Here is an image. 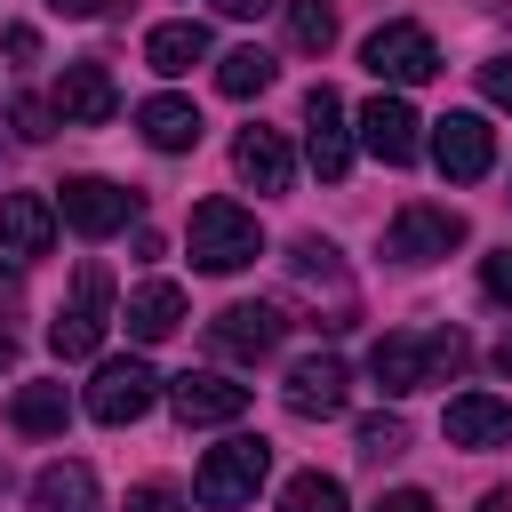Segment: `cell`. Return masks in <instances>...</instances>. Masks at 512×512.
Returning <instances> with one entry per match:
<instances>
[{
    "label": "cell",
    "instance_id": "obj_1",
    "mask_svg": "<svg viewBox=\"0 0 512 512\" xmlns=\"http://www.w3.org/2000/svg\"><path fill=\"white\" fill-rule=\"evenodd\" d=\"M464 360H472L464 328H392V336L368 344V376H376V392H392V400H408V392H424V384H448Z\"/></svg>",
    "mask_w": 512,
    "mask_h": 512
},
{
    "label": "cell",
    "instance_id": "obj_2",
    "mask_svg": "<svg viewBox=\"0 0 512 512\" xmlns=\"http://www.w3.org/2000/svg\"><path fill=\"white\" fill-rule=\"evenodd\" d=\"M184 248H192L200 272H240V264L264 256V232H256V216L240 200H200L192 224H184Z\"/></svg>",
    "mask_w": 512,
    "mask_h": 512
},
{
    "label": "cell",
    "instance_id": "obj_3",
    "mask_svg": "<svg viewBox=\"0 0 512 512\" xmlns=\"http://www.w3.org/2000/svg\"><path fill=\"white\" fill-rule=\"evenodd\" d=\"M104 328H112V272L80 264L72 272V304H56V320H48V344H56V360H96Z\"/></svg>",
    "mask_w": 512,
    "mask_h": 512
},
{
    "label": "cell",
    "instance_id": "obj_4",
    "mask_svg": "<svg viewBox=\"0 0 512 512\" xmlns=\"http://www.w3.org/2000/svg\"><path fill=\"white\" fill-rule=\"evenodd\" d=\"M264 472H272V448H264L256 432H232L224 448H208V456H200V472H192V496H200L208 512H240V504L264 488Z\"/></svg>",
    "mask_w": 512,
    "mask_h": 512
},
{
    "label": "cell",
    "instance_id": "obj_5",
    "mask_svg": "<svg viewBox=\"0 0 512 512\" xmlns=\"http://www.w3.org/2000/svg\"><path fill=\"white\" fill-rule=\"evenodd\" d=\"M56 224H72L80 240H112L120 224H136V192L112 176H64L56 184Z\"/></svg>",
    "mask_w": 512,
    "mask_h": 512
},
{
    "label": "cell",
    "instance_id": "obj_6",
    "mask_svg": "<svg viewBox=\"0 0 512 512\" xmlns=\"http://www.w3.org/2000/svg\"><path fill=\"white\" fill-rule=\"evenodd\" d=\"M360 64L384 80V88H416V80H432L440 72V48H432V32L424 24H376L368 40H360Z\"/></svg>",
    "mask_w": 512,
    "mask_h": 512
},
{
    "label": "cell",
    "instance_id": "obj_7",
    "mask_svg": "<svg viewBox=\"0 0 512 512\" xmlns=\"http://www.w3.org/2000/svg\"><path fill=\"white\" fill-rule=\"evenodd\" d=\"M448 248H464V216H456V208L408 200V208L384 224V256H392V264H440Z\"/></svg>",
    "mask_w": 512,
    "mask_h": 512
},
{
    "label": "cell",
    "instance_id": "obj_8",
    "mask_svg": "<svg viewBox=\"0 0 512 512\" xmlns=\"http://www.w3.org/2000/svg\"><path fill=\"white\" fill-rule=\"evenodd\" d=\"M432 168H440L448 184H480V176L496 168V128H488L480 112H448V120H432Z\"/></svg>",
    "mask_w": 512,
    "mask_h": 512
},
{
    "label": "cell",
    "instance_id": "obj_9",
    "mask_svg": "<svg viewBox=\"0 0 512 512\" xmlns=\"http://www.w3.org/2000/svg\"><path fill=\"white\" fill-rule=\"evenodd\" d=\"M280 400H288V416H304V424H328V416H344V400H352V368H344L336 352H304V360L288 368Z\"/></svg>",
    "mask_w": 512,
    "mask_h": 512
},
{
    "label": "cell",
    "instance_id": "obj_10",
    "mask_svg": "<svg viewBox=\"0 0 512 512\" xmlns=\"http://www.w3.org/2000/svg\"><path fill=\"white\" fill-rule=\"evenodd\" d=\"M160 400V376H152V360H104L96 376H88V416L96 424H136L144 408Z\"/></svg>",
    "mask_w": 512,
    "mask_h": 512
},
{
    "label": "cell",
    "instance_id": "obj_11",
    "mask_svg": "<svg viewBox=\"0 0 512 512\" xmlns=\"http://www.w3.org/2000/svg\"><path fill=\"white\" fill-rule=\"evenodd\" d=\"M280 336H288L280 304H224V312L208 320V344H216L224 360H240V368L272 360V352H280Z\"/></svg>",
    "mask_w": 512,
    "mask_h": 512
},
{
    "label": "cell",
    "instance_id": "obj_12",
    "mask_svg": "<svg viewBox=\"0 0 512 512\" xmlns=\"http://www.w3.org/2000/svg\"><path fill=\"white\" fill-rule=\"evenodd\" d=\"M304 160L320 168V184H344V168H352V128H344V96L320 80L312 96H304Z\"/></svg>",
    "mask_w": 512,
    "mask_h": 512
},
{
    "label": "cell",
    "instance_id": "obj_13",
    "mask_svg": "<svg viewBox=\"0 0 512 512\" xmlns=\"http://www.w3.org/2000/svg\"><path fill=\"white\" fill-rule=\"evenodd\" d=\"M168 408H176V424H240L248 416V384H232L216 368H184L168 384Z\"/></svg>",
    "mask_w": 512,
    "mask_h": 512
},
{
    "label": "cell",
    "instance_id": "obj_14",
    "mask_svg": "<svg viewBox=\"0 0 512 512\" xmlns=\"http://www.w3.org/2000/svg\"><path fill=\"white\" fill-rule=\"evenodd\" d=\"M112 112H120V88H112V72L96 56H80V64L56 72V120L64 128H104Z\"/></svg>",
    "mask_w": 512,
    "mask_h": 512
},
{
    "label": "cell",
    "instance_id": "obj_15",
    "mask_svg": "<svg viewBox=\"0 0 512 512\" xmlns=\"http://www.w3.org/2000/svg\"><path fill=\"white\" fill-rule=\"evenodd\" d=\"M416 128H424V120H416V112H408L392 88H376V96L360 104V144H368L384 168H408V160L424 152V136H416Z\"/></svg>",
    "mask_w": 512,
    "mask_h": 512
},
{
    "label": "cell",
    "instance_id": "obj_16",
    "mask_svg": "<svg viewBox=\"0 0 512 512\" xmlns=\"http://www.w3.org/2000/svg\"><path fill=\"white\" fill-rule=\"evenodd\" d=\"M448 448H512V400L496 392H456L448 416H440Z\"/></svg>",
    "mask_w": 512,
    "mask_h": 512
},
{
    "label": "cell",
    "instance_id": "obj_17",
    "mask_svg": "<svg viewBox=\"0 0 512 512\" xmlns=\"http://www.w3.org/2000/svg\"><path fill=\"white\" fill-rule=\"evenodd\" d=\"M56 248V200L40 192H0V256H48Z\"/></svg>",
    "mask_w": 512,
    "mask_h": 512
},
{
    "label": "cell",
    "instance_id": "obj_18",
    "mask_svg": "<svg viewBox=\"0 0 512 512\" xmlns=\"http://www.w3.org/2000/svg\"><path fill=\"white\" fill-rule=\"evenodd\" d=\"M232 168H240V184H248V192H288L296 152H288V136H280V128H240V136H232Z\"/></svg>",
    "mask_w": 512,
    "mask_h": 512
},
{
    "label": "cell",
    "instance_id": "obj_19",
    "mask_svg": "<svg viewBox=\"0 0 512 512\" xmlns=\"http://www.w3.org/2000/svg\"><path fill=\"white\" fill-rule=\"evenodd\" d=\"M208 24H192V16H176V24H152L144 32V64L160 72V80H176V72H192V64H208Z\"/></svg>",
    "mask_w": 512,
    "mask_h": 512
},
{
    "label": "cell",
    "instance_id": "obj_20",
    "mask_svg": "<svg viewBox=\"0 0 512 512\" xmlns=\"http://www.w3.org/2000/svg\"><path fill=\"white\" fill-rule=\"evenodd\" d=\"M136 128H144L152 152H192L200 144V104L192 96H144L136 104Z\"/></svg>",
    "mask_w": 512,
    "mask_h": 512
},
{
    "label": "cell",
    "instance_id": "obj_21",
    "mask_svg": "<svg viewBox=\"0 0 512 512\" xmlns=\"http://www.w3.org/2000/svg\"><path fill=\"white\" fill-rule=\"evenodd\" d=\"M104 496H96V472L80 464V456H56V464H40V480H32V512H96Z\"/></svg>",
    "mask_w": 512,
    "mask_h": 512
},
{
    "label": "cell",
    "instance_id": "obj_22",
    "mask_svg": "<svg viewBox=\"0 0 512 512\" xmlns=\"http://www.w3.org/2000/svg\"><path fill=\"white\" fill-rule=\"evenodd\" d=\"M120 320H128V336H136V344H160V336H176V328H184V288H176V280H144V288L128 296V312H120Z\"/></svg>",
    "mask_w": 512,
    "mask_h": 512
},
{
    "label": "cell",
    "instance_id": "obj_23",
    "mask_svg": "<svg viewBox=\"0 0 512 512\" xmlns=\"http://www.w3.org/2000/svg\"><path fill=\"white\" fill-rule=\"evenodd\" d=\"M8 424H16L24 440H48V432H64V424H72V400H64V384H24V392L8 400Z\"/></svg>",
    "mask_w": 512,
    "mask_h": 512
},
{
    "label": "cell",
    "instance_id": "obj_24",
    "mask_svg": "<svg viewBox=\"0 0 512 512\" xmlns=\"http://www.w3.org/2000/svg\"><path fill=\"white\" fill-rule=\"evenodd\" d=\"M272 72H280V64H272L264 48H232V56H216V88H224V96H264Z\"/></svg>",
    "mask_w": 512,
    "mask_h": 512
},
{
    "label": "cell",
    "instance_id": "obj_25",
    "mask_svg": "<svg viewBox=\"0 0 512 512\" xmlns=\"http://www.w3.org/2000/svg\"><path fill=\"white\" fill-rule=\"evenodd\" d=\"M280 512H352V504H344V480L336 472H296L280 488Z\"/></svg>",
    "mask_w": 512,
    "mask_h": 512
},
{
    "label": "cell",
    "instance_id": "obj_26",
    "mask_svg": "<svg viewBox=\"0 0 512 512\" xmlns=\"http://www.w3.org/2000/svg\"><path fill=\"white\" fill-rule=\"evenodd\" d=\"M288 40H296L304 56H320V48L336 40V8H328V0H288Z\"/></svg>",
    "mask_w": 512,
    "mask_h": 512
},
{
    "label": "cell",
    "instance_id": "obj_27",
    "mask_svg": "<svg viewBox=\"0 0 512 512\" xmlns=\"http://www.w3.org/2000/svg\"><path fill=\"white\" fill-rule=\"evenodd\" d=\"M400 448H408V424L400 416H360V456L368 464H392Z\"/></svg>",
    "mask_w": 512,
    "mask_h": 512
},
{
    "label": "cell",
    "instance_id": "obj_28",
    "mask_svg": "<svg viewBox=\"0 0 512 512\" xmlns=\"http://www.w3.org/2000/svg\"><path fill=\"white\" fill-rule=\"evenodd\" d=\"M288 264H296V280H312V288L328 280V288H336V248H328V240H312V232H304V240L288 248Z\"/></svg>",
    "mask_w": 512,
    "mask_h": 512
},
{
    "label": "cell",
    "instance_id": "obj_29",
    "mask_svg": "<svg viewBox=\"0 0 512 512\" xmlns=\"http://www.w3.org/2000/svg\"><path fill=\"white\" fill-rule=\"evenodd\" d=\"M8 128H16L24 144H40V136H56V104H40V96H16V104H8Z\"/></svg>",
    "mask_w": 512,
    "mask_h": 512
},
{
    "label": "cell",
    "instance_id": "obj_30",
    "mask_svg": "<svg viewBox=\"0 0 512 512\" xmlns=\"http://www.w3.org/2000/svg\"><path fill=\"white\" fill-rule=\"evenodd\" d=\"M480 288H488L496 304H512V248H496V256H480Z\"/></svg>",
    "mask_w": 512,
    "mask_h": 512
},
{
    "label": "cell",
    "instance_id": "obj_31",
    "mask_svg": "<svg viewBox=\"0 0 512 512\" xmlns=\"http://www.w3.org/2000/svg\"><path fill=\"white\" fill-rule=\"evenodd\" d=\"M480 96L512 112V56H488V64H480Z\"/></svg>",
    "mask_w": 512,
    "mask_h": 512
},
{
    "label": "cell",
    "instance_id": "obj_32",
    "mask_svg": "<svg viewBox=\"0 0 512 512\" xmlns=\"http://www.w3.org/2000/svg\"><path fill=\"white\" fill-rule=\"evenodd\" d=\"M128 512H184V496L160 488V480H144V488H128Z\"/></svg>",
    "mask_w": 512,
    "mask_h": 512
},
{
    "label": "cell",
    "instance_id": "obj_33",
    "mask_svg": "<svg viewBox=\"0 0 512 512\" xmlns=\"http://www.w3.org/2000/svg\"><path fill=\"white\" fill-rule=\"evenodd\" d=\"M376 512H432V496L424 488H392V496H376Z\"/></svg>",
    "mask_w": 512,
    "mask_h": 512
},
{
    "label": "cell",
    "instance_id": "obj_34",
    "mask_svg": "<svg viewBox=\"0 0 512 512\" xmlns=\"http://www.w3.org/2000/svg\"><path fill=\"white\" fill-rule=\"evenodd\" d=\"M8 56L32 64V56H40V32H32V24H8Z\"/></svg>",
    "mask_w": 512,
    "mask_h": 512
},
{
    "label": "cell",
    "instance_id": "obj_35",
    "mask_svg": "<svg viewBox=\"0 0 512 512\" xmlns=\"http://www.w3.org/2000/svg\"><path fill=\"white\" fill-rule=\"evenodd\" d=\"M48 8H64V16H104L112 0H48Z\"/></svg>",
    "mask_w": 512,
    "mask_h": 512
},
{
    "label": "cell",
    "instance_id": "obj_36",
    "mask_svg": "<svg viewBox=\"0 0 512 512\" xmlns=\"http://www.w3.org/2000/svg\"><path fill=\"white\" fill-rule=\"evenodd\" d=\"M216 8H224V16H264L272 0H216Z\"/></svg>",
    "mask_w": 512,
    "mask_h": 512
},
{
    "label": "cell",
    "instance_id": "obj_37",
    "mask_svg": "<svg viewBox=\"0 0 512 512\" xmlns=\"http://www.w3.org/2000/svg\"><path fill=\"white\" fill-rule=\"evenodd\" d=\"M472 512H512V496H504V488H488V496H480Z\"/></svg>",
    "mask_w": 512,
    "mask_h": 512
},
{
    "label": "cell",
    "instance_id": "obj_38",
    "mask_svg": "<svg viewBox=\"0 0 512 512\" xmlns=\"http://www.w3.org/2000/svg\"><path fill=\"white\" fill-rule=\"evenodd\" d=\"M496 376L512 384V328H504V344H496Z\"/></svg>",
    "mask_w": 512,
    "mask_h": 512
},
{
    "label": "cell",
    "instance_id": "obj_39",
    "mask_svg": "<svg viewBox=\"0 0 512 512\" xmlns=\"http://www.w3.org/2000/svg\"><path fill=\"white\" fill-rule=\"evenodd\" d=\"M8 368H16V336L0 328V376H8Z\"/></svg>",
    "mask_w": 512,
    "mask_h": 512
},
{
    "label": "cell",
    "instance_id": "obj_40",
    "mask_svg": "<svg viewBox=\"0 0 512 512\" xmlns=\"http://www.w3.org/2000/svg\"><path fill=\"white\" fill-rule=\"evenodd\" d=\"M0 280H8V272H0Z\"/></svg>",
    "mask_w": 512,
    "mask_h": 512
}]
</instances>
